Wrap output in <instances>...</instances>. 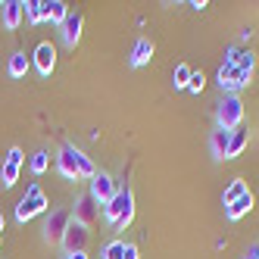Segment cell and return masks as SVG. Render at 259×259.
<instances>
[{
    "instance_id": "d6986e66",
    "label": "cell",
    "mask_w": 259,
    "mask_h": 259,
    "mask_svg": "<svg viewBox=\"0 0 259 259\" xmlns=\"http://www.w3.org/2000/svg\"><path fill=\"white\" fill-rule=\"evenodd\" d=\"M7 72H10V78H25V72H28V60H25V53H13Z\"/></svg>"
},
{
    "instance_id": "ba28073f",
    "label": "cell",
    "mask_w": 259,
    "mask_h": 259,
    "mask_svg": "<svg viewBox=\"0 0 259 259\" xmlns=\"http://www.w3.org/2000/svg\"><path fill=\"white\" fill-rule=\"evenodd\" d=\"M53 66H57V47H53L50 41L38 44V47H34V69H38L41 75H50Z\"/></svg>"
},
{
    "instance_id": "d4e9b609",
    "label": "cell",
    "mask_w": 259,
    "mask_h": 259,
    "mask_svg": "<svg viewBox=\"0 0 259 259\" xmlns=\"http://www.w3.org/2000/svg\"><path fill=\"white\" fill-rule=\"evenodd\" d=\"M203 84H206V78H203V72H194V75H191V81H188V91H191V94H200V91H203Z\"/></svg>"
},
{
    "instance_id": "ac0fdd59",
    "label": "cell",
    "mask_w": 259,
    "mask_h": 259,
    "mask_svg": "<svg viewBox=\"0 0 259 259\" xmlns=\"http://www.w3.org/2000/svg\"><path fill=\"white\" fill-rule=\"evenodd\" d=\"M22 13H25L28 25H38V22H44V4H41V0H25Z\"/></svg>"
},
{
    "instance_id": "5bb4252c",
    "label": "cell",
    "mask_w": 259,
    "mask_h": 259,
    "mask_svg": "<svg viewBox=\"0 0 259 259\" xmlns=\"http://www.w3.org/2000/svg\"><path fill=\"white\" fill-rule=\"evenodd\" d=\"M247 141H250V132H244V128H234V132L228 135V159L240 156L247 150Z\"/></svg>"
},
{
    "instance_id": "f546056e",
    "label": "cell",
    "mask_w": 259,
    "mask_h": 259,
    "mask_svg": "<svg viewBox=\"0 0 259 259\" xmlns=\"http://www.w3.org/2000/svg\"><path fill=\"white\" fill-rule=\"evenodd\" d=\"M0 231H4V215H0Z\"/></svg>"
},
{
    "instance_id": "e0dca14e",
    "label": "cell",
    "mask_w": 259,
    "mask_h": 259,
    "mask_svg": "<svg viewBox=\"0 0 259 259\" xmlns=\"http://www.w3.org/2000/svg\"><path fill=\"white\" fill-rule=\"evenodd\" d=\"M228 135L231 132H212V156L215 159H228Z\"/></svg>"
},
{
    "instance_id": "f1b7e54d",
    "label": "cell",
    "mask_w": 259,
    "mask_h": 259,
    "mask_svg": "<svg viewBox=\"0 0 259 259\" xmlns=\"http://www.w3.org/2000/svg\"><path fill=\"white\" fill-rule=\"evenodd\" d=\"M63 259H91V256H88V253H66Z\"/></svg>"
},
{
    "instance_id": "30bf717a",
    "label": "cell",
    "mask_w": 259,
    "mask_h": 259,
    "mask_svg": "<svg viewBox=\"0 0 259 259\" xmlns=\"http://www.w3.org/2000/svg\"><path fill=\"white\" fill-rule=\"evenodd\" d=\"M60 28H63V41H66L69 47H75V44H78V38H81V13L69 10L66 22H63Z\"/></svg>"
},
{
    "instance_id": "44dd1931",
    "label": "cell",
    "mask_w": 259,
    "mask_h": 259,
    "mask_svg": "<svg viewBox=\"0 0 259 259\" xmlns=\"http://www.w3.org/2000/svg\"><path fill=\"white\" fill-rule=\"evenodd\" d=\"M47 165H50V156H47V150L31 153V172H34V175H44V172H47Z\"/></svg>"
},
{
    "instance_id": "8fae6325",
    "label": "cell",
    "mask_w": 259,
    "mask_h": 259,
    "mask_svg": "<svg viewBox=\"0 0 259 259\" xmlns=\"http://www.w3.org/2000/svg\"><path fill=\"white\" fill-rule=\"evenodd\" d=\"M97 219V200L91 197V194H84L78 203H75V222H81V225H88L91 228V222Z\"/></svg>"
},
{
    "instance_id": "7c38bea8",
    "label": "cell",
    "mask_w": 259,
    "mask_h": 259,
    "mask_svg": "<svg viewBox=\"0 0 259 259\" xmlns=\"http://www.w3.org/2000/svg\"><path fill=\"white\" fill-rule=\"evenodd\" d=\"M22 7H25L22 0H7V4H4V28H10V31H13V28H19L22 16H25Z\"/></svg>"
},
{
    "instance_id": "9a60e30c",
    "label": "cell",
    "mask_w": 259,
    "mask_h": 259,
    "mask_svg": "<svg viewBox=\"0 0 259 259\" xmlns=\"http://www.w3.org/2000/svg\"><path fill=\"white\" fill-rule=\"evenodd\" d=\"M250 209H253V194L247 191V194H244V197H240V200H234V203H231V206H225V215H228L231 222H237L240 215H247Z\"/></svg>"
},
{
    "instance_id": "5b68a950",
    "label": "cell",
    "mask_w": 259,
    "mask_h": 259,
    "mask_svg": "<svg viewBox=\"0 0 259 259\" xmlns=\"http://www.w3.org/2000/svg\"><path fill=\"white\" fill-rule=\"evenodd\" d=\"M69 222H72V215L66 209H53L47 215V222H44V237L50 240V244H60L63 234H66V228H69Z\"/></svg>"
},
{
    "instance_id": "cb8c5ba5",
    "label": "cell",
    "mask_w": 259,
    "mask_h": 259,
    "mask_svg": "<svg viewBox=\"0 0 259 259\" xmlns=\"http://www.w3.org/2000/svg\"><path fill=\"white\" fill-rule=\"evenodd\" d=\"M125 256V244L122 240H109V244L103 247V259H122Z\"/></svg>"
},
{
    "instance_id": "52a82bcc",
    "label": "cell",
    "mask_w": 259,
    "mask_h": 259,
    "mask_svg": "<svg viewBox=\"0 0 259 259\" xmlns=\"http://www.w3.org/2000/svg\"><path fill=\"white\" fill-rule=\"evenodd\" d=\"M19 169H22V150H19V147H10V153L4 159V169H0L4 188H13V184L19 181Z\"/></svg>"
},
{
    "instance_id": "ffe728a7",
    "label": "cell",
    "mask_w": 259,
    "mask_h": 259,
    "mask_svg": "<svg viewBox=\"0 0 259 259\" xmlns=\"http://www.w3.org/2000/svg\"><path fill=\"white\" fill-rule=\"evenodd\" d=\"M244 194H247V184L240 181V178H234V181L228 184V191H225V197H222V203H225V206H231V203H234V200H240V197H244Z\"/></svg>"
},
{
    "instance_id": "277c9868",
    "label": "cell",
    "mask_w": 259,
    "mask_h": 259,
    "mask_svg": "<svg viewBox=\"0 0 259 259\" xmlns=\"http://www.w3.org/2000/svg\"><path fill=\"white\" fill-rule=\"evenodd\" d=\"M88 240H91V228H88V225H81V222H75V219H72L60 244L66 247V253H84Z\"/></svg>"
},
{
    "instance_id": "3957f363",
    "label": "cell",
    "mask_w": 259,
    "mask_h": 259,
    "mask_svg": "<svg viewBox=\"0 0 259 259\" xmlns=\"http://www.w3.org/2000/svg\"><path fill=\"white\" fill-rule=\"evenodd\" d=\"M44 209H47V197H44V191L38 188V184H28L25 197L16 203V222H28V219H34V215H41Z\"/></svg>"
},
{
    "instance_id": "9c48e42d",
    "label": "cell",
    "mask_w": 259,
    "mask_h": 259,
    "mask_svg": "<svg viewBox=\"0 0 259 259\" xmlns=\"http://www.w3.org/2000/svg\"><path fill=\"white\" fill-rule=\"evenodd\" d=\"M57 169H60V175H63V178H69V181H75V178H78L75 147H72V144H66L63 150H60V156H57Z\"/></svg>"
},
{
    "instance_id": "7a4b0ae2",
    "label": "cell",
    "mask_w": 259,
    "mask_h": 259,
    "mask_svg": "<svg viewBox=\"0 0 259 259\" xmlns=\"http://www.w3.org/2000/svg\"><path fill=\"white\" fill-rule=\"evenodd\" d=\"M215 119H219L222 132H234V128H240V119H244V100H240L237 94H225L219 100Z\"/></svg>"
},
{
    "instance_id": "8992f818",
    "label": "cell",
    "mask_w": 259,
    "mask_h": 259,
    "mask_svg": "<svg viewBox=\"0 0 259 259\" xmlns=\"http://www.w3.org/2000/svg\"><path fill=\"white\" fill-rule=\"evenodd\" d=\"M116 191H119V188H116V181L109 178L106 172H97L94 178H91V197H94L97 203H103V206L116 197Z\"/></svg>"
},
{
    "instance_id": "7402d4cb",
    "label": "cell",
    "mask_w": 259,
    "mask_h": 259,
    "mask_svg": "<svg viewBox=\"0 0 259 259\" xmlns=\"http://www.w3.org/2000/svg\"><path fill=\"white\" fill-rule=\"evenodd\" d=\"M191 75H194V69H191V66H175V75H172V84H175V88H188Z\"/></svg>"
},
{
    "instance_id": "4316f807",
    "label": "cell",
    "mask_w": 259,
    "mask_h": 259,
    "mask_svg": "<svg viewBox=\"0 0 259 259\" xmlns=\"http://www.w3.org/2000/svg\"><path fill=\"white\" fill-rule=\"evenodd\" d=\"M122 259H138V247L135 244H125V256Z\"/></svg>"
},
{
    "instance_id": "6da1fadb",
    "label": "cell",
    "mask_w": 259,
    "mask_h": 259,
    "mask_svg": "<svg viewBox=\"0 0 259 259\" xmlns=\"http://www.w3.org/2000/svg\"><path fill=\"white\" fill-rule=\"evenodd\" d=\"M103 215H106V222L109 225H116V228H125L128 222L135 219V197H132V191L128 188H122V191H116V197L103 206Z\"/></svg>"
},
{
    "instance_id": "603a6c76",
    "label": "cell",
    "mask_w": 259,
    "mask_h": 259,
    "mask_svg": "<svg viewBox=\"0 0 259 259\" xmlns=\"http://www.w3.org/2000/svg\"><path fill=\"white\" fill-rule=\"evenodd\" d=\"M237 69L247 72V75H253V69H256V53H253V50H244V53H240V60H237Z\"/></svg>"
},
{
    "instance_id": "83f0119b",
    "label": "cell",
    "mask_w": 259,
    "mask_h": 259,
    "mask_svg": "<svg viewBox=\"0 0 259 259\" xmlns=\"http://www.w3.org/2000/svg\"><path fill=\"white\" fill-rule=\"evenodd\" d=\"M244 259H259V244H250V250H247Z\"/></svg>"
},
{
    "instance_id": "4fadbf2b",
    "label": "cell",
    "mask_w": 259,
    "mask_h": 259,
    "mask_svg": "<svg viewBox=\"0 0 259 259\" xmlns=\"http://www.w3.org/2000/svg\"><path fill=\"white\" fill-rule=\"evenodd\" d=\"M69 16V4H63V0H47L44 4V19L53 22V25H63Z\"/></svg>"
},
{
    "instance_id": "2e32d148",
    "label": "cell",
    "mask_w": 259,
    "mask_h": 259,
    "mask_svg": "<svg viewBox=\"0 0 259 259\" xmlns=\"http://www.w3.org/2000/svg\"><path fill=\"white\" fill-rule=\"evenodd\" d=\"M150 57H153V44L144 38V41H138L135 50H132V66H147V63H150Z\"/></svg>"
},
{
    "instance_id": "484cf974",
    "label": "cell",
    "mask_w": 259,
    "mask_h": 259,
    "mask_svg": "<svg viewBox=\"0 0 259 259\" xmlns=\"http://www.w3.org/2000/svg\"><path fill=\"white\" fill-rule=\"evenodd\" d=\"M240 53H244V50H240L237 44H231V47L225 50V63H231V66H237V60H240Z\"/></svg>"
}]
</instances>
